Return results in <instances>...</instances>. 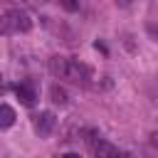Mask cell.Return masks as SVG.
<instances>
[{"label": "cell", "instance_id": "2", "mask_svg": "<svg viewBox=\"0 0 158 158\" xmlns=\"http://www.w3.org/2000/svg\"><path fill=\"white\" fill-rule=\"evenodd\" d=\"M32 27V20L25 10L20 7H10L2 15V35H12V32H27Z\"/></svg>", "mask_w": 158, "mask_h": 158}, {"label": "cell", "instance_id": "3", "mask_svg": "<svg viewBox=\"0 0 158 158\" xmlns=\"http://www.w3.org/2000/svg\"><path fill=\"white\" fill-rule=\"evenodd\" d=\"M54 123H57V118H54L52 111H40V114L32 116V128H35V133H40V136H49L52 128H54Z\"/></svg>", "mask_w": 158, "mask_h": 158}, {"label": "cell", "instance_id": "9", "mask_svg": "<svg viewBox=\"0 0 158 158\" xmlns=\"http://www.w3.org/2000/svg\"><path fill=\"white\" fill-rule=\"evenodd\" d=\"M62 158H81V156H79V153H64Z\"/></svg>", "mask_w": 158, "mask_h": 158}, {"label": "cell", "instance_id": "1", "mask_svg": "<svg viewBox=\"0 0 158 158\" xmlns=\"http://www.w3.org/2000/svg\"><path fill=\"white\" fill-rule=\"evenodd\" d=\"M49 69L54 77L59 79H67L72 84H89L91 81V69L79 62V59H72V57H52L49 59Z\"/></svg>", "mask_w": 158, "mask_h": 158}, {"label": "cell", "instance_id": "10", "mask_svg": "<svg viewBox=\"0 0 158 158\" xmlns=\"http://www.w3.org/2000/svg\"><path fill=\"white\" fill-rule=\"evenodd\" d=\"M121 158H133V156L131 153H121Z\"/></svg>", "mask_w": 158, "mask_h": 158}, {"label": "cell", "instance_id": "5", "mask_svg": "<svg viewBox=\"0 0 158 158\" xmlns=\"http://www.w3.org/2000/svg\"><path fill=\"white\" fill-rule=\"evenodd\" d=\"M15 94H17V99L25 106H35V101H37V91H35V84L32 81H20L15 86Z\"/></svg>", "mask_w": 158, "mask_h": 158}, {"label": "cell", "instance_id": "6", "mask_svg": "<svg viewBox=\"0 0 158 158\" xmlns=\"http://www.w3.org/2000/svg\"><path fill=\"white\" fill-rule=\"evenodd\" d=\"M12 121H15V111H12L7 104H2V106H0V128H10Z\"/></svg>", "mask_w": 158, "mask_h": 158}, {"label": "cell", "instance_id": "4", "mask_svg": "<svg viewBox=\"0 0 158 158\" xmlns=\"http://www.w3.org/2000/svg\"><path fill=\"white\" fill-rule=\"evenodd\" d=\"M91 153H94V158H121L118 148H116L114 143L104 141V138H96V141H91Z\"/></svg>", "mask_w": 158, "mask_h": 158}, {"label": "cell", "instance_id": "8", "mask_svg": "<svg viewBox=\"0 0 158 158\" xmlns=\"http://www.w3.org/2000/svg\"><path fill=\"white\" fill-rule=\"evenodd\" d=\"M151 146L158 151V131H153V133H151Z\"/></svg>", "mask_w": 158, "mask_h": 158}, {"label": "cell", "instance_id": "7", "mask_svg": "<svg viewBox=\"0 0 158 158\" xmlns=\"http://www.w3.org/2000/svg\"><path fill=\"white\" fill-rule=\"evenodd\" d=\"M52 99L57 101V104H67V94H64V89H59L57 84L52 86Z\"/></svg>", "mask_w": 158, "mask_h": 158}]
</instances>
